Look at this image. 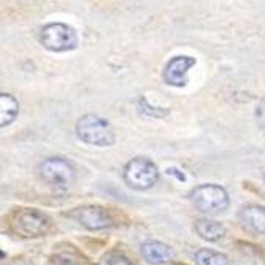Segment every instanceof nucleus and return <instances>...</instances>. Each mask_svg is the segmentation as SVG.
I'll use <instances>...</instances> for the list:
<instances>
[{
    "mask_svg": "<svg viewBox=\"0 0 265 265\" xmlns=\"http://www.w3.org/2000/svg\"><path fill=\"white\" fill-rule=\"evenodd\" d=\"M138 108L140 111L145 114V116H150V118H164V116H167L170 111L165 110V108H159V107H154L151 105L150 102L146 100V98H140L138 100Z\"/></svg>",
    "mask_w": 265,
    "mask_h": 265,
    "instance_id": "4468645a",
    "label": "nucleus"
},
{
    "mask_svg": "<svg viewBox=\"0 0 265 265\" xmlns=\"http://www.w3.org/2000/svg\"><path fill=\"white\" fill-rule=\"evenodd\" d=\"M51 218L37 208H19L10 216V229L23 238L45 237L51 229Z\"/></svg>",
    "mask_w": 265,
    "mask_h": 265,
    "instance_id": "f257e3e1",
    "label": "nucleus"
},
{
    "mask_svg": "<svg viewBox=\"0 0 265 265\" xmlns=\"http://www.w3.org/2000/svg\"><path fill=\"white\" fill-rule=\"evenodd\" d=\"M40 175L43 181L54 189L59 191H67L73 186L76 179V170L64 157H48L40 165Z\"/></svg>",
    "mask_w": 265,
    "mask_h": 265,
    "instance_id": "20e7f679",
    "label": "nucleus"
},
{
    "mask_svg": "<svg viewBox=\"0 0 265 265\" xmlns=\"http://www.w3.org/2000/svg\"><path fill=\"white\" fill-rule=\"evenodd\" d=\"M67 216L75 219L79 226L91 232L110 229L114 226V218L108 208L100 205H85L70 211Z\"/></svg>",
    "mask_w": 265,
    "mask_h": 265,
    "instance_id": "0eeeda50",
    "label": "nucleus"
},
{
    "mask_svg": "<svg viewBox=\"0 0 265 265\" xmlns=\"http://www.w3.org/2000/svg\"><path fill=\"white\" fill-rule=\"evenodd\" d=\"M170 265H185V263H178V262H175V263H170Z\"/></svg>",
    "mask_w": 265,
    "mask_h": 265,
    "instance_id": "f3484780",
    "label": "nucleus"
},
{
    "mask_svg": "<svg viewBox=\"0 0 265 265\" xmlns=\"http://www.w3.org/2000/svg\"><path fill=\"white\" fill-rule=\"evenodd\" d=\"M124 181L129 188L135 191H148L157 185L159 169L151 159L135 157L126 164Z\"/></svg>",
    "mask_w": 265,
    "mask_h": 265,
    "instance_id": "7ed1b4c3",
    "label": "nucleus"
},
{
    "mask_svg": "<svg viewBox=\"0 0 265 265\" xmlns=\"http://www.w3.org/2000/svg\"><path fill=\"white\" fill-rule=\"evenodd\" d=\"M195 65V59L191 56H175L165 65L164 79L167 85L183 88L188 85V73Z\"/></svg>",
    "mask_w": 265,
    "mask_h": 265,
    "instance_id": "6e6552de",
    "label": "nucleus"
},
{
    "mask_svg": "<svg viewBox=\"0 0 265 265\" xmlns=\"http://www.w3.org/2000/svg\"><path fill=\"white\" fill-rule=\"evenodd\" d=\"M19 114V102L8 92H0V129L14 123Z\"/></svg>",
    "mask_w": 265,
    "mask_h": 265,
    "instance_id": "9b49d317",
    "label": "nucleus"
},
{
    "mask_svg": "<svg viewBox=\"0 0 265 265\" xmlns=\"http://www.w3.org/2000/svg\"><path fill=\"white\" fill-rule=\"evenodd\" d=\"M197 265H229V257L222 253H218L208 248H202L195 253Z\"/></svg>",
    "mask_w": 265,
    "mask_h": 265,
    "instance_id": "ddd939ff",
    "label": "nucleus"
},
{
    "mask_svg": "<svg viewBox=\"0 0 265 265\" xmlns=\"http://www.w3.org/2000/svg\"><path fill=\"white\" fill-rule=\"evenodd\" d=\"M40 43L48 51L67 53L78 46V34L69 24L51 23V24H46L42 29Z\"/></svg>",
    "mask_w": 265,
    "mask_h": 265,
    "instance_id": "39448f33",
    "label": "nucleus"
},
{
    "mask_svg": "<svg viewBox=\"0 0 265 265\" xmlns=\"http://www.w3.org/2000/svg\"><path fill=\"white\" fill-rule=\"evenodd\" d=\"M2 257H5V253H2V251H0V259H2Z\"/></svg>",
    "mask_w": 265,
    "mask_h": 265,
    "instance_id": "dca6fc26",
    "label": "nucleus"
},
{
    "mask_svg": "<svg viewBox=\"0 0 265 265\" xmlns=\"http://www.w3.org/2000/svg\"><path fill=\"white\" fill-rule=\"evenodd\" d=\"M195 232L207 241H218L226 237L227 229L224 224L213 219H197Z\"/></svg>",
    "mask_w": 265,
    "mask_h": 265,
    "instance_id": "f8f14e48",
    "label": "nucleus"
},
{
    "mask_svg": "<svg viewBox=\"0 0 265 265\" xmlns=\"http://www.w3.org/2000/svg\"><path fill=\"white\" fill-rule=\"evenodd\" d=\"M107 263L108 265H134L130 259H127L123 254H113V256H110L108 260H107Z\"/></svg>",
    "mask_w": 265,
    "mask_h": 265,
    "instance_id": "2eb2a0df",
    "label": "nucleus"
},
{
    "mask_svg": "<svg viewBox=\"0 0 265 265\" xmlns=\"http://www.w3.org/2000/svg\"><path fill=\"white\" fill-rule=\"evenodd\" d=\"M141 256L145 257L148 263L160 265V263H169L170 260H173L175 253L169 244L151 240V241H145L141 244Z\"/></svg>",
    "mask_w": 265,
    "mask_h": 265,
    "instance_id": "1a4fd4ad",
    "label": "nucleus"
},
{
    "mask_svg": "<svg viewBox=\"0 0 265 265\" xmlns=\"http://www.w3.org/2000/svg\"><path fill=\"white\" fill-rule=\"evenodd\" d=\"M194 207L205 214H218L227 210L229 194L219 185H200L191 192Z\"/></svg>",
    "mask_w": 265,
    "mask_h": 265,
    "instance_id": "423d86ee",
    "label": "nucleus"
},
{
    "mask_svg": "<svg viewBox=\"0 0 265 265\" xmlns=\"http://www.w3.org/2000/svg\"><path fill=\"white\" fill-rule=\"evenodd\" d=\"M76 135L81 141H85L92 146H111L116 141L114 129L108 119L102 118L98 114H85L76 121L75 126Z\"/></svg>",
    "mask_w": 265,
    "mask_h": 265,
    "instance_id": "f03ea898",
    "label": "nucleus"
},
{
    "mask_svg": "<svg viewBox=\"0 0 265 265\" xmlns=\"http://www.w3.org/2000/svg\"><path fill=\"white\" fill-rule=\"evenodd\" d=\"M240 221L246 230L253 232L256 235L263 234V222H265V213L263 207L259 205H248L240 213Z\"/></svg>",
    "mask_w": 265,
    "mask_h": 265,
    "instance_id": "9d476101",
    "label": "nucleus"
}]
</instances>
